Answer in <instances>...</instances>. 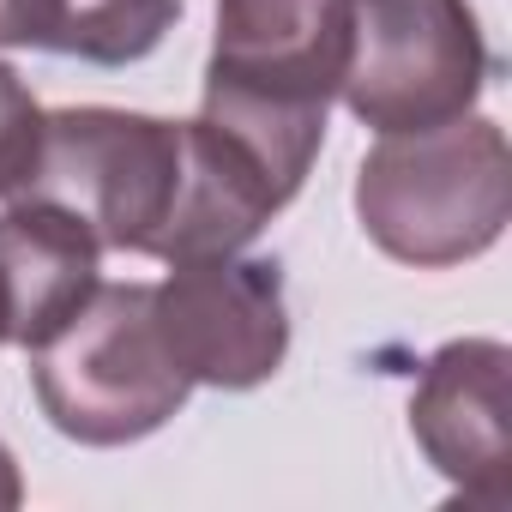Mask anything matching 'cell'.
I'll use <instances>...</instances> for the list:
<instances>
[{
	"label": "cell",
	"instance_id": "3",
	"mask_svg": "<svg viewBox=\"0 0 512 512\" xmlns=\"http://www.w3.org/2000/svg\"><path fill=\"white\" fill-rule=\"evenodd\" d=\"M187 187V121L133 109H61L43 115L31 199L73 211L97 247L169 260V235Z\"/></svg>",
	"mask_w": 512,
	"mask_h": 512
},
{
	"label": "cell",
	"instance_id": "11",
	"mask_svg": "<svg viewBox=\"0 0 512 512\" xmlns=\"http://www.w3.org/2000/svg\"><path fill=\"white\" fill-rule=\"evenodd\" d=\"M25 500V482H19V464H13V452L0 446V512H13Z\"/></svg>",
	"mask_w": 512,
	"mask_h": 512
},
{
	"label": "cell",
	"instance_id": "5",
	"mask_svg": "<svg viewBox=\"0 0 512 512\" xmlns=\"http://www.w3.org/2000/svg\"><path fill=\"white\" fill-rule=\"evenodd\" d=\"M488 43L464 0H356L344 103L374 133H416L470 115Z\"/></svg>",
	"mask_w": 512,
	"mask_h": 512
},
{
	"label": "cell",
	"instance_id": "9",
	"mask_svg": "<svg viewBox=\"0 0 512 512\" xmlns=\"http://www.w3.org/2000/svg\"><path fill=\"white\" fill-rule=\"evenodd\" d=\"M181 0H0V49H49L91 67H127L151 55Z\"/></svg>",
	"mask_w": 512,
	"mask_h": 512
},
{
	"label": "cell",
	"instance_id": "2",
	"mask_svg": "<svg viewBox=\"0 0 512 512\" xmlns=\"http://www.w3.org/2000/svg\"><path fill=\"white\" fill-rule=\"evenodd\" d=\"M512 211L506 133L458 115L416 133H386L356 175V217L368 241L404 266H458L500 241Z\"/></svg>",
	"mask_w": 512,
	"mask_h": 512
},
{
	"label": "cell",
	"instance_id": "8",
	"mask_svg": "<svg viewBox=\"0 0 512 512\" xmlns=\"http://www.w3.org/2000/svg\"><path fill=\"white\" fill-rule=\"evenodd\" d=\"M97 235L49 205L31 199L0 211V344L43 350L97 290Z\"/></svg>",
	"mask_w": 512,
	"mask_h": 512
},
{
	"label": "cell",
	"instance_id": "10",
	"mask_svg": "<svg viewBox=\"0 0 512 512\" xmlns=\"http://www.w3.org/2000/svg\"><path fill=\"white\" fill-rule=\"evenodd\" d=\"M37 145H43V109L19 85L13 67H0V199L25 193V181L37 169Z\"/></svg>",
	"mask_w": 512,
	"mask_h": 512
},
{
	"label": "cell",
	"instance_id": "6",
	"mask_svg": "<svg viewBox=\"0 0 512 512\" xmlns=\"http://www.w3.org/2000/svg\"><path fill=\"white\" fill-rule=\"evenodd\" d=\"M151 314L193 386L247 392L272 380L290 350L284 272L272 260H235V253L175 260V272L151 284Z\"/></svg>",
	"mask_w": 512,
	"mask_h": 512
},
{
	"label": "cell",
	"instance_id": "7",
	"mask_svg": "<svg viewBox=\"0 0 512 512\" xmlns=\"http://www.w3.org/2000/svg\"><path fill=\"white\" fill-rule=\"evenodd\" d=\"M506 374L512 356L494 338H458L428 356L416 398H410V434L428 452V464L482 512L512 506V422H506Z\"/></svg>",
	"mask_w": 512,
	"mask_h": 512
},
{
	"label": "cell",
	"instance_id": "4",
	"mask_svg": "<svg viewBox=\"0 0 512 512\" xmlns=\"http://www.w3.org/2000/svg\"><path fill=\"white\" fill-rule=\"evenodd\" d=\"M31 356L43 416L79 446L145 440L193 392L157 332L151 284H97L91 302Z\"/></svg>",
	"mask_w": 512,
	"mask_h": 512
},
{
	"label": "cell",
	"instance_id": "1",
	"mask_svg": "<svg viewBox=\"0 0 512 512\" xmlns=\"http://www.w3.org/2000/svg\"><path fill=\"white\" fill-rule=\"evenodd\" d=\"M356 0H217L205 121L260 151L290 187L326 139V103L350 67Z\"/></svg>",
	"mask_w": 512,
	"mask_h": 512
}]
</instances>
